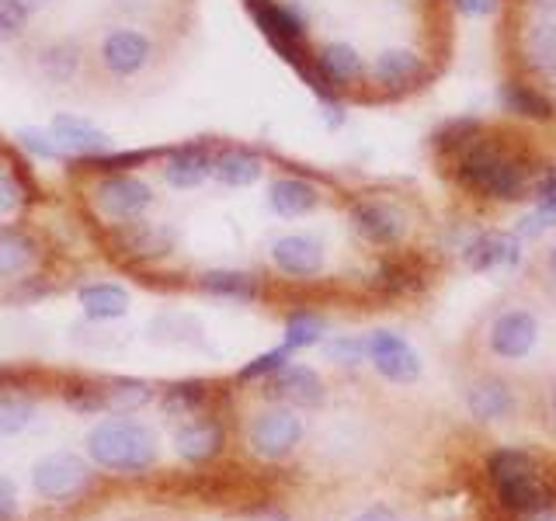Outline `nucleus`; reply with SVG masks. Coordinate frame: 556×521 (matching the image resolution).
<instances>
[{
    "label": "nucleus",
    "instance_id": "f257e3e1",
    "mask_svg": "<svg viewBox=\"0 0 556 521\" xmlns=\"http://www.w3.org/2000/svg\"><path fill=\"white\" fill-rule=\"evenodd\" d=\"M442 174L456 185L459 195L483 205H518L532 199V185L546 164L539 161L532 143L508 129L483 126L477 139L445 156Z\"/></svg>",
    "mask_w": 556,
    "mask_h": 521
},
{
    "label": "nucleus",
    "instance_id": "f03ea898",
    "mask_svg": "<svg viewBox=\"0 0 556 521\" xmlns=\"http://www.w3.org/2000/svg\"><path fill=\"white\" fill-rule=\"evenodd\" d=\"M178 39L115 17L87 35V84L104 94H129L164 74Z\"/></svg>",
    "mask_w": 556,
    "mask_h": 521
},
{
    "label": "nucleus",
    "instance_id": "7ed1b4c3",
    "mask_svg": "<svg viewBox=\"0 0 556 521\" xmlns=\"http://www.w3.org/2000/svg\"><path fill=\"white\" fill-rule=\"evenodd\" d=\"M80 195L104 226L150 216L156 188L139 170H80Z\"/></svg>",
    "mask_w": 556,
    "mask_h": 521
},
{
    "label": "nucleus",
    "instance_id": "20e7f679",
    "mask_svg": "<svg viewBox=\"0 0 556 521\" xmlns=\"http://www.w3.org/2000/svg\"><path fill=\"white\" fill-rule=\"evenodd\" d=\"M17 56L25 74L49 91H77L87 84V39L77 35H31Z\"/></svg>",
    "mask_w": 556,
    "mask_h": 521
},
{
    "label": "nucleus",
    "instance_id": "39448f33",
    "mask_svg": "<svg viewBox=\"0 0 556 521\" xmlns=\"http://www.w3.org/2000/svg\"><path fill=\"white\" fill-rule=\"evenodd\" d=\"M365 69H369V60L355 42L327 39L309 46V60L300 66V77L320 94V101H344L365 91Z\"/></svg>",
    "mask_w": 556,
    "mask_h": 521
},
{
    "label": "nucleus",
    "instance_id": "423d86ee",
    "mask_svg": "<svg viewBox=\"0 0 556 521\" xmlns=\"http://www.w3.org/2000/svg\"><path fill=\"white\" fill-rule=\"evenodd\" d=\"M87 452L101 469H112V473H147L161 456L156 434L147 424L129 421V417L98 424L87 434Z\"/></svg>",
    "mask_w": 556,
    "mask_h": 521
},
{
    "label": "nucleus",
    "instance_id": "0eeeda50",
    "mask_svg": "<svg viewBox=\"0 0 556 521\" xmlns=\"http://www.w3.org/2000/svg\"><path fill=\"white\" fill-rule=\"evenodd\" d=\"M344 213L352 233L376 251H396L410 237V213L387 191H355Z\"/></svg>",
    "mask_w": 556,
    "mask_h": 521
},
{
    "label": "nucleus",
    "instance_id": "6e6552de",
    "mask_svg": "<svg viewBox=\"0 0 556 521\" xmlns=\"http://www.w3.org/2000/svg\"><path fill=\"white\" fill-rule=\"evenodd\" d=\"M261 35L278 49V56L295 69L309 60V17L292 0H243Z\"/></svg>",
    "mask_w": 556,
    "mask_h": 521
},
{
    "label": "nucleus",
    "instance_id": "1a4fd4ad",
    "mask_svg": "<svg viewBox=\"0 0 556 521\" xmlns=\"http://www.w3.org/2000/svg\"><path fill=\"white\" fill-rule=\"evenodd\" d=\"M431 80V66L410 46H387L379 49L365 69V91H372L376 101H400Z\"/></svg>",
    "mask_w": 556,
    "mask_h": 521
},
{
    "label": "nucleus",
    "instance_id": "9d476101",
    "mask_svg": "<svg viewBox=\"0 0 556 521\" xmlns=\"http://www.w3.org/2000/svg\"><path fill=\"white\" fill-rule=\"evenodd\" d=\"M109 243L126 260H161L174 251V230L150 216L109 226Z\"/></svg>",
    "mask_w": 556,
    "mask_h": 521
},
{
    "label": "nucleus",
    "instance_id": "9b49d317",
    "mask_svg": "<svg viewBox=\"0 0 556 521\" xmlns=\"http://www.w3.org/2000/svg\"><path fill=\"white\" fill-rule=\"evenodd\" d=\"M268 257L275 271L295 278V282H309V278H317L324 271L327 247H324V240L313 233H282L271 240Z\"/></svg>",
    "mask_w": 556,
    "mask_h": 521
},
{
    "label": "nucleus",
    "instance_id": "f8f14e48",
    "mask_svg": "<svg viewBox=\"0 0 556 521\" xmlns=\"http://www.w3.org/2000/svg\"><path fill=\"white\" fill-rule=\"evenodd\" d=\"M112 11L115 17H126V22L164 31L170 39L181 42V35L191 25L195 0H112Z\"/></svg>",
    "mask_w": 556,
    "mask_h": 521
},
{
    "label": "nucleus",
    "instance_id": "ddd939ff",
    "mask_svg": "<svg viewBox=\"0 0 556 521\" xmlns=\"http://www.w3.org/2000/svg\"><path fill=\"white\" fill-rule=\"evenodd\" d=\"M31 483L46 500H70L91 483V469H87V462L74 456V452H56V456H46L35 462Z\"/></svg>",
    "mask_w": 556,
    "mask_h": 521
},
{
    "label": "nucleus",
    "instance_id": "4468645a",
    "mask_svg": "<svg viewBox=\"0 0 556 521\" xmlns=\"http://www.w3.org/2000/svg\"><path fill=\"white\" fill-rule=\"evenodd\" d=\"M486 344L504 361L529 358L539 344V320L532 309H501L486 330Z\"/></svg>",
    "mask_w": 556,
    "mask_h": 521
},
{
    "label": "nucleus",
    "instance_id": "2eb2a0df",
    "mask_svg": "<svg viewBox=\"0 0 556 521\" xmlns=\"http://www.w3.org/2000/svg\"><path fill=\"white\" fill-rule=\"evenodd\" d=\"M303 421L292 407H268L265 414L254 417L251 424V448L261 459H282L300 445Z\"/></svg>",
    "mask_w": 556,
    "mask_h": 521
},
{
    "label": "nucleus",
    "instance_id": "dca6fc26",
    "mask_svg": "<svg viewBox=\"0 0 556 521\" xmlns=\"http://www.w3.org/2000/svg\"><path fill=\"white\" fill-rule=\"evenodd\" d=\"M327 202V188L306 174H275L268 181V205L282 219H303Z\"/></svg>",
    "mask_w": 556,
    "mask_h": 521
},
{
    "label": "nucleus",
    "instance_id": "f3484780",
    "mask_svg": "<svg viewBox=\"0 0 556 521\" xmlns=\"http://www.w3.org/2000/svg\"><path fill=\"white\" fill-rule=\"evenodd\" d=\"M515 56H518V74L526 77H543L556 63V25L546 14H532L521 22L515 35Z\"/></svg>",
    "mask_w": 556,
    "mask_h": 521
},
{
    "label": "nucleus",
    "instance_id": "a211bd4d",
    "mask_svg": "<svg viewBox=\"0 0 556 521\" xmlns=\"http://www.w3.org/2000/svg\"><path fill=\"white\" fill-rule=\"evenodd\" d=\"M208 164H213V143L208 139L181 143L161 156V178L174 191H191L208 181Z\"/></svg>",
    "mask_w": 556,
    "mask_h": 521
},
{
    "label": "nucleus",
    "instance_id": "6ab92c4d",
    "mask_svg": "<svg viewBox=\"0 0 556 521\" xmlns=\"http://www.w3.org/2000/svg\"><path fill=\"white\" fill-rule=\"evenodd\" d=\"M42 260V243L22 223H0V282H17V278L35 275Z\"/></svg>",
    "mask_w": 556,
    "mask_h": 521
},
{
    "label": "nucleus",
    "instance_id": "aec40b11",
    "mask_svg": "<svg viewBox=\"0 0 556 521\" xmlns=\"http://www.w3.org/2000/svg\"><path fill=\"white\" fill-rule=\"evenodd\" d=\"M369 341V361L376 365V372L390 382H414L421 376V358H417L414 347L393 334V330H376V334L365 338Z\"/></svg>",
    "mask_w": 556,
    "mask_h": 521
},
{
    "label": "nucleus",
    "instance_id": "412c9836",
    "mask_svg": "<svg viewBox=\"0 0 556 521\" xmlns=\"http://www.w3.org/2000/svg\"><path fill=\"white\" fill-rule=\"evenodd\" d=\"M463 265L473 271H491V268H508L521 260V237L501 233V230H473L469 240L459 247Z\"/></svg>",
    "mask_w": 556,
    "mask_h": 521
},
{
    "label": "nucleus",
    "instance_id": "4be33fe9",
    "mask_svg": "<svg viewBox=\"0 0 556 521\" xmlns=\"http://www.w3.org/2000/svg\"><path fill=\"white\" fill-rule=\"evenodd\" d=\"M265 174V156L240 143H213L208 178L223 188H251Z\"/></svg>",
    "mask_w": 556,
    "mask_h": 521
},
{
    "label": "nucleus",
    "instance_id": "5701e85b",
    "mask_svg": "<svg viewBox=\"0 0 556 521\" xmlns=\"http://www.w3.org/2000/svg\"><path fill=\"white\" fill-rule=\"evenodd\" d=\"M501 104L504 112L526 122H553L556 118V98L543 91L532 77L515 74L501 84Z\"/></svg>",
    "mask_w": 556,
    "mask_h": 521
},
{
    "label": "nucleus",
    "instance_id": "b1692460",
    "mask_svg": "<svg viewBox=\"0 0 556 521\" xmlns=\"http://www.w3.org/2000/svg\"><path fill=\"white\" fill-rule=\"evenodd\" d=\"M49 136L63 150V156H80L84 161V156L109 153V136L80 115H56L49 122Z\"/></svg>",
    "mask_w": 556,
    "mask_h": 521
},
{
    "label": "nucleus",
    "instance_id": "393cba45",
    "mask_svg": "<svg viewBox=\"0 0 556 521\" xmlns=\"http://www.w3.org/2000/svg\"><path fill=\"white\" fill-rule=\"evenodd\" d=\"M271 393L275 396H282L286 404H292V407H306V410H313V407H320L324 399H327V386H324V379L313 372V369H306V365H282L275 376H271Z\"/></svg>",
    "mask_w": 556,
    "mask_h": 521
},
{
    "label": "nucleus",
    "instance_id": "a878e982",
    "mask_svg": "<svg viewBox=\"0 0 556 521\" xmlns=\"http://www.w3.org/2000/svg\"><path fill=\"white\" fill-rule=\"evenodd\" d=\"M174 445H178V456L188 462H208L216 459L223 445H226V431L216 417H199V421H188L174 434Z\"/></svg>",
    "mask_w": 556,
    "mask_h": 521
},
{
    "label": "nucleus",
    "instance_id": "bb28decb",
    "mask_svg": "<svg viewBox=\"0 0 556 521\" xmlns=\"http://www.w3.org/2000/svg\"><path fill=\"white\" fill-rule=\"evenodd\" d=\"M466 407L480 421H504L515 414V390L497 376H486L466 390Z\"/></svg>",
    "mask_w": 556,
    "mask_h": 521
},
{
    "label": "nucleus",
    "instance_id": "cd10ccee",
    "mask_svg": "<svg viewBox=\"0 0 556 521\" xmlns=\"http://www.w3.org/2000/svg\"><path fill=\"white\" fill-rule=\"evenodd\" d=\"M501 508H508L515 514H535V511H546L556 508V491L543 480V476H526V480H515V483H504L494 486Z\"/></svg>",
    "mask_w": 556,
    "mask_h": 521
},
{
    "label": "nucleus",
    "instance_id": "c85d7f7f",
    "mask_svg": "<svg viewBox=\"0 0 556 521\" xmlns=\"http://www.w3.org/2000/svg\"><path fill=\"white\" fill-rule=\"evenodd\" d=\"M199 289L216 295V300H230V303H254L261 295V282L251 271H233V268H216V271H202L199 275Z\"/></svg>",
    "mask_w": 556,
    "mask_h": 521
},
{
    "label": "nucleus",
    "instance_id": "c756f323",
    "mask_svg": "<svg viewBox=\"0 0 556 521\" xmlns=\"http://www.w3.org/2000/svg\"><path fill=\"white\" fill-rule=\"evenodd\" d=\"M77 300L84 306V313L91 320H118L129 313V292L122 285L112 282H94V285H84L77 292Z\"/></svg>",
    "mask_w": 556,
    "mask_h": 521
},
{
    "label": "nucleus",
    "instance_id": "7c9ffc66",
    "mask_svg": "<svg viewBox=\"0 0 556 521\" xmlns=\"http://www.w3.org/2000/svg\"><path fill=\"white\" fill-rule=\"evenodd\" d=\"M104 410L112 414H136L153 399V386L143 379H101Z\"/></svg>",
    "mask_w": 556,
    "mask_h": 521
},
{
    "label": "nucleus",
    "instance_id": "2f4dec72",
    "mask_svg": "<svg viewBox=\"0 0 556 521\" xmlns=\"http://www.w3.org/2000/svg\"><path fill=\"white\" fill-rule=\"evenodd\" d=\"M486 122L483 118H473V115H463V118H448L445 126H439L431 132V153L434 161H445V156L459 153L469 139H477L483 132Z\"/></svg>",
    "mask_w": 556,
    "mask_h": 521
},
{
    "label": "nucleus",
    "instance_id": "473e14b6",
    "mask_svg": "<svg viewBox=\"0 0 556 521\" xmlns=\"http://www.w3.org/2000/svg\"><path fill=\"white\" fill-rule=\"evenodd\" d=\"M376 285L390 295H407L425 285V275L410 257H387L376 271Z\"/></svg>",
    "mask_w": 556,
    "mask_h": 521
},
{
    "label": "nucleus",
    "instance_id": "72a5a7b5",
    "mask_svg": "<svg viewBox=\"0 0 556 521\" xmlns=\"http://www.w3.org/2000/svg\"><path fill=\"white\" fill-rule=\"evenodd\" d=\"M535 473H539L535 459L526 456V452H515V448H501V452H494L491 459H486V476H491L494 486L526 480V476H535Z\"/></svg>",
    "mask_w": 556,
    "mask_h": 521
},
{
    "label": "nucleus",
    "instance_id": "f704fd0d",
    "mask_svg": "<svg viewBox=\"0 0 556 521\" xmlns=\"http://www.w3.org/2000/svg\"><path fill=\"white\" fill-rule=\"evenodd\" d=\"M25 167V164H22ZM22 167H11L8 161L0 164V223H8V219H14L17 213L25 208V202H28V195H31V188H28V170H22Z\"/></svg>",
    "mask_w": 556,
    "mask_h": 521
},
{
    "label": "nucleus",
    "instance_id": "c9c22d12",
    "mask_svg": "<svg viewBox=\"0 0 556 521\" xmlns=\"http://www.w3.org/2000/svg\"><path fill=\"white\" fill-rule=\"evenodd\" d=\"M35 414V399L22 390L0 386V434H17L25 431Z\"/></svg>",
    "mask_w": 556,
    "mask_h": 521
},
{
    "label": "nucleus",
    "instance_id": "e433bc0d",
    "mask_svg": "<svg viewBox=\"0 0 556 521\" xmlns=\"http://www.w3.org/2000/svg\"><path fill=\"white\" fill-rule=\"evenodd\" d=\"M205 399H208V382L188 379V382H174V386L164 393L161 407L170 417H185V414H195L205 404Z\"/></svg>",
    "mask_w": 556,
    "mask_h": 521
},
{
    "label": "nucleus",
    "instance_id": "4c0bfd02",
    "mask_svg": "<svg viewBox=\"0 0 556 521\" xmlns=\"http://www.w3.org/2000/svg\"><path fill=\"white\" fill-rule=\"evenodd\" d=\"M324 330H327V320L320 317V313L295 309L292 317L286 320V347H289V352H300V347L317 344L324 338Z\"/></svg>",
    "mask_w": 556,
    "mask_h": 521
},
{
    "label": "nucleus",
    "instance_id": "58836bf2",
    "mask_svg": "<svg viewBox=\"0 0 556 521\" xmlns=\"http://www.w3.org/2000/svg\"><path fill=\"white\" fill-rule=\"evenodd\" d=\"M31 17L14 8L11 0H0V49H22L31 39Z\"/></svg>",
    "mask_w": 556,
    "mask_h": 521
},
{
    "label": "nucleus",
    "instance_id": "ea45409f",
    "mask_svg": "<svg viewBox=\"0 0 556 521\" xmlns=\"http://www.w3.org/2000/svg\"><path fill=\"white\" fill-rule=\"evenodd\" d=\"M66 404L80 410V414H98L104 410V390H101V379H74L66 390Z\"/></svg>",
    "mask_w": 556,
    "mask_h": 521
},
{
    "label": "nucleus",
    "instance_id": "a19ab883",
    "mask_svg": "<svg viewBox=\"0 0 556 521\" xmlns=\"http://www.w3.org/2000/svg\"><path fill=\"white\" fill-rule=\"evenodd\" d=\"M532 202H535V213L549 226H556V164H546L539 170V178L532 185Z\"/></svg>",
    "mask_w": 556,
    "mask_h": 521
},
{
    "label": "nucleus",
    "instance_id": "79ce46f5",
    "mask_svg": "<svg viewBox=\"0 0 556 521\" xmlns=\"http://www.w3.org/2000/svg\"><path fill=\"white\" fill-rule=\"evenodd\" d=\"M324 355L338 365H362L369 358V341L365 338H334L324 344Z\"/></svg>",
    "mask_w": 556,
    "mask_h": 521
},
{
    "label": "nucleus",
    "instance_id": "37998d69",
    "mask_svg": "<svg viewBox=\"0 0 556 521\" xmlns=\"http://www.w3.org/2000/svg\"><path fill=\"white\" fill-rule=\"evenodd\" d=\"M282 365H289V347H275L268 355H257L248 369H240V379H261V376H275Z\"/></svg>",
    "mask_w": 556,
    "mask_h": 521
},
{
    "label": "nucleus",
    "instance_id": "c03bdc74",
    "mask_svg": "<svg viewBox=\"0 0 556 521\" xmlns=\"http://www.w3.org/2000/svg\"><path fill=\"white\" fill-rule=\"evenodd\" d=\"M22 147H28V150H35L39 156H49V161H63V150L52 143V136H42V132H31V129H25L22 136Z\"/></svg>",
    "mask_w": 556,
    "mask_h": 521
},
{
    "label": "nucleus",
    "instance_id": "a18cd8bd",
    "mask_svg": "<svg viewBox=\"0 0 556 521\" xmlns=\"http://www.w3.org/2000/svg\"><path fill=\"white\" fill-rule=\"evenodd\" d=\"M504 0H452V8H456L459 14L466 17H491L501 11Z\"/></svg>",
    "mask_w": 556,
    "mask_h": 521
},
{
    "label": "nucleus",
    "instance_id": "49530a36",
    "mask_svg": "<svg viewBox=\"0 0 556 521\" xmlns=\"http://www.w3.org/2000/svg\"><path fill=\"white\" fill-rule=\"evenodd\" d=\"M17 511V491L8 476H0V521H11Z\"/></svg>",
    "mask_w": 556,
    "mask_h": 521
},
{
    "label": "nucleus",
    "instance_id": "de8ad7c7",
    "mask_svg": "<svg viewBox=\"0 0 556 521\" xmlns=\"http://www.w3.org/2000/svg\"><path fill=\"white\" fill-rule=\"evenodd\" d=\"M11 4H14V8H22V11L31 17V22H35V17L46 14L52 4H56V0H11Z\"/></svg>",
    "mask_w": 556,
    "mask_h": 521
},
{
    "label": "nucleus",
    "instance_id": "09e8293b",
    "mask_svg": "<svg viewBox=\"0 0 556 521\" xmlns=\"http://www.w3.org/2000/svg\"><path fill=\"white\" fill-rule=\"evenodd\" d=\"M355 521H396V518H393V511H387V508H376V511H365V514L355 518Z\"/></svg>",
    "mask_w": 556,
    "mask_h": 521
},
{
    "label": "nucleus",
    "instance_id": "8fccbe9b",
    "mask_svg": "<svg viewBox=\"0 0 556 521\" xmlns=\"http://www.w3.org/2000/svg\"><path fill=\"white\" fill-rule=\"evenodd\" d=\"M543 265H546L549 278L556 282V243H549V247H546V254H543Z\"/></svg>",
    "mask_w": 556,
    "mask_h": 521
},
{
    "label": "nucleus",
    "instance_id": "3c124183",
    "mask_svg": "<svg viewBox=\"0 0 556 521\" xmlns=\"http://www.w3.org/2000/svg\"><path fill=\"white\" fill-rule=\"evenodd\" d=\"M521 521H556V508L535 511V514H521Z\"/></svg>",
    "mask_w": 556,
    "mask_h": 521
},
{
    "label": "nucleus",
    "instance_id": "603ef678",
    "mask_svg": "<svg viewBox=\"0 0 556 521\" xmlns=\"http://www.w3.org/2000/svg\"><path fill=\"white\" fill-rule=\"evenodd\" d=\"M526 4L532 8V14H546L556 4V0H526Z\"/></svg>",
    "mask_w": 556,
    "mask_h": 521
},
{
    "label": "nucleus",
    "instance_id": "864d4df0",
    "mask_svg": "<svg viewBox=\"0 0 556 521\" xmlns=\"http://www.w3.org/2000/svg\"><path fill=\"white\" fill-rule=\"evenodd\" d=\"M257 521H289V518H286L282 511H261Z\"/></svg>",
    "mask_w": 556,
    "mask_h": 521
},
{
    "label": "nucleus",
    "instance_id": "5fc2aeb1",
    "mask_svg": "<svg viewBox=\"0 0 556 521\" xmlns=\"http://www.w3.org/2000/svg\"><path fill=\"white\" fill-rule=\"evenodd\" d=\"M543 77H546V84H549V94L556 98V63H553V66L546 69V74H543Z\"/></svg>",
    "mask_w": 556,
    "mask_h": 521
},
{
    "label": "nucleus",
    "instance_id": "6e6d98bb",
    "mask_svg": "<svg viewBox=\"0 0 556 521\" xmlns=\"http://www.w3.org/2000/svg\"><path fill=\"white\" fill-rule=\"evenodd\" d=\"M549 407H553V414H556V382H553V390H549Z\"/></svg>",
    "mask_w": 556,
    "mask_h": 521
},
{
    "label": "nucleus",
    "instance_id": "4d7b16f0",
    "mask_svg": "<svg viewBox=\"0 0 556 521\" xmlns=\"http://www.w3.org/2000/svg\"><path fill=\"white\" fill-rule=\"evenodd\" d=\"M546 17H549V22H553V25H556V4H553V8H549V11H546Z\"/></svg>",
    "mask_w": 556,
    "mask_h": 521
}]
</instances>
